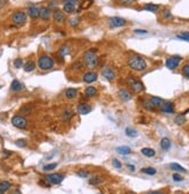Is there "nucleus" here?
Segmentation results:
<instances>
[{
  "label": "nucleus",
  "mask_w": 189,
  "mask_h": 194,
  "mask_svg": "<svg viewBox=\"0 0 189 194\" xmlns=\"http://www.w3.org/2000/svg\"><path fill=\"white\" fill-rule=\"evenodd\" d=\"M82 63L88 68H94L99 64V58H98V50L96 48H90L87 50L84 57H82Z\"/></svg>",
  "instance_id": "nucleus-1"
},
{
  "label": "nucleus",
  "mask_w": 189,
  "mask_h": 194,
  "mask_svg": "<svg viewBox=\"0 0 189 194\" xmlns=\"http://www.w3.org/2000/svg\"><path fill=\"white\" fill-rule=\"evenodd\" d=\"M128 65H129V67H130L131 69L137 71V72H142V71L146 69V67H148V64H146L145 59L140 56L131 57V58L129 59V61H128Z\"/></svg>",
  "instance_id": "nucleus-2"
},
{
  "label": "nucleus",
  "mask_w": 189,
  "mask_h": 194,
  "mask_svg": "<svg viewBox=\"0 0 189 194\" xmlns=\"http://www.w3.org/2000/svg\"><path fill=\"white\" fill-rule=\"evenodd\" d=\"M37 65H38V67L41 69H43V71H49V69H51L53 67L55 60H53V58H51L50 56L43 54V56H41L38 58Z\"/></svg>",
  "instance_id": "nucleus-3"
},
{
  "label": "nucleus",
  "mask_w": 189,
  "mask_h": 194,
  "mask_svg": "<svg viewBox=\"0 0 189 194\" xmlns=\"http://www.w3.org/2000/svg\"><path fill=\"white\" fill-rule=\"evenodd\" d=\"M27 13L23 10H17L12 15V22L15 25H23L27 21Z\"/></svg>",
  "instance_id": "nucleus-4"
},
{
  "label": "nucleus",
  "mask_w": 189,
  "mask_h": 194,
  "mask_svg": "<svg viewBox=\"0 0 189 194\" xmlns=\"http://www.w3.org/2000/svg\"><path fill=\"white\" fill-rule=\"evenodd\" d=\"M128 82H129V84H130V87L132 88V90H133L135 93H137V94L143 93V91L145 90V86H144V84H143V82H142L140 80H138L137 78L129 76Z\"/></svg>",
  "instance_id": "nucleus-5"
},
{
  "label": "nucleus",
  "mask_w": 189,
  "mask_h": 194,
  "mask_svg": "<svg viewBox=\"0 0 189 194\" xmlns=\"http://www.w3.org/2000/svg\"><path fill=\"white\" fill-rule=\"evenodd\" d=\"M44 180L48 181L49 184L57 185V184H60L64 180V176L60 175V173H50V175H47L44 177Z\"/></svg>",
  "instance_id": "nucleus-6"
},
{
  "label": "nucleus",
  "mask_w": 189,
  "mask_h": 194,
  "mask_svg": "<svg viewBox=\"0 0 189 194\" xmlns=\"http://www.w3.org/2000/svg\"><path fill=\"white\" fill-rule=\"evenodd\" d=\"M12 125H13V126H15L17 128L23 129V128H26V127H27L28 121H27V119H26L25 117H22V116L17 114V116H14V117L12 118Z\"/></svg>",
  "instance_id": "nucleus-7"
},
{
  "label": "nucleus",
  "mask_w": 189,
  "mask_h": 194,
  "mask_svg": "<svg viewBox=\"0 0 189 194\" xmlns=\"http://www.w3.org/2000/svg\"><path fill=\"white\" fill-rule=\"evenodd\" d=\"M181 60H182V58L180 56H172L169 57V58H167L166 59V67L167 68H169V69H175L179 64L181 63Z\"/></svg>",
  "instance_id": "nucleus-8"
},
{
  "label": "nucleus",
  "mask_w": 189,
  "mask_h": 194,
  "mask_svg": "<svg viewBox=\"0 0 189 194\" xmlns=\"http://www.w3.org/2000/svg\"><path fill=\"white\" fill-rule=\"evenodd\" d=\"M108 23L111 28H121L127 24V20H124L123 17H120V16H113L108 20Z\"/></svg>",
  "instance_id": "nucleus-9"
},
{
  "label": "nucleus",
  "mask_w": 189,
  "mask_h": 194,
  "mask_svg": "<svg viewBox=\"0 0 189 194\" xmlns=\"http://www.w3.org/2000/svg\"><path fill=\"white\" fill-rule=\"evenodd\" d=\"M77 0H66L63 5L64 12L65 13H73L75 10V6H77Z\"/></svg>",
  "instance_id": "nucleus-10"
},
{
  "label": "nucleus",
  "mask_w": 189,
  "mask_h": 194,
  "mask_svg": "<svg viewBox=\"0 0 189 194\" xmlns=\"http://www.w3.org/2000/svg\"><path fill=\"white\" fill-rule=\"evenodd\" d=\"M98 79V74L94 72H87L84 74L82 76V81L85 83H92V82H95Z\"/></svg>",
  "instance_id": "nucleus-11"
},
{
  "label": "nucleus",
  "mask_w": 189,
  "mask_h": 194,
  "mask_svg": "<svg viewBox=\"0 0 189 194\" xmlns=\"http://www.w3.org/2000/svg\"><path fill=\"white\" fill-rule=\"evenodd\" d=\"M77 111L80 114H87V113H90L92 111V107L87 103H79L77 105Z\"/></svg>",
  "instance_id": "nucleus-12"
},
{
  "label": "nucleus",
  "mask_w": 189,
  "mask_h": 194,
  "mask_svg": "<svg viewBox=\"0 0 189 194\" xmlns=\"http://www.w3.org/2000/svg\"><path fill=\"white\" fill-rule=\"evenodd\" d=\"M118 97L123 101V102H129L132 98V95L130 94V91L128 89H120L118 90Z\"/></svg>",
  "instance_id": "nucleus-13"
},
{
  "label": "nucleus",
  "mask_w": 189,
  "mask_h": 194,
  "mask_svg": "<svg viewBox=\"0 0 189 194\" xmlns=\"http://www.w3.org/2000/svg\"><path fill=\"white\" fill-rule=\"evenodd\" d=\"M148 102H150V104L152 105L154 109H156V107H161L163 104L165 103V101L161 98V97H157V96H152L150 98Z\"/></svg>",
  "instance_id": "nucleus-14"
},
{
  "label": "nucleus",
  "mask_w": 189,
  "mask_h": 194,
  "mask_svg": "<svg viewBox=\"0 0 189 194\" xmlns=\"http://www.w3.org/2000/svg\"><path fill=\"white\" fill-rule=\"evenodd\" d=\"M102 75H103V78L107 79V80H114L115 76H116L114 69H111L110 67H106V68H103V69H102Z\"/></svg>",
  "instance_id": "nucleus-15"
},
{
  "label": "nucleus",
  "mask_w": 189,
  "mask_h": 194,
  "mask_svg": "<svg viewBox=\"0 0 189 194\" xmlns=\"http://www.w3.org/2000/svg\"><path fill=\"white\" fill-rule=\"evenodd\" d=\"M27 14L32 19H37V17H40V8H37L36 6H29Z\"/></svg>",
  "instance_id": "nucleus-16"
},
{
  "label": "nucleus",
  "mask_w": 189,
  "mask_h": 194,
  "mask_svg": "<svg viewBox=\"0 0 189 194\" xmlns=\"http://www.w3.org/2000/svg\"><path fill=\"white\" fill-rule=\"evenodd\" d=\"M40 17H41L42 20H44V21L50 20V17H51V10L47 7H41L40 8Z\"/></svg>",
  "instance_id": "nucleus-17"
},
{
  "label": "nucleus",
  "mask_w": 189,
  "mask_h": 194,
  "mask_svg": "<svg viewBox=\"0 0 189 194\" xmlns=\"http://www.w3.org/2000/svg\"><path fill=\"white\" fill-rule=\"evenodd\" d=\"M53 20L57 22V23H63L65 21V12H62L57 9L55 13H53Z\"/></svg>",
  "instance_id": "nucleus-18"
},
{
  "label": "nucleus",
  "mask_w": 189,
  "mask_h": 194,
  "mask_svg": "<svg viewBox=\"0 0 189 194\" xmlns=\"http://www.w3.org/2000/svg\"><path fill=\"white\" fill-rule=\"evenodd\" d=\"M160 109H161V111H164L166 113H173L174 112V103L173 102H165Z\"/></svg>",
  "instance_id": "nucleus-19"
},
{
  "label": "nucleus",
  "mask_w": 189,
  "mask_h": 194,
  "mask_svg": "<svg viewBox=\"0 0 189 194\" xmlns=\"http://www.w3.org/2000/svg\"><path fill=\"white\" fill-rule=\"evenodd\" d=\"M78 95V90L75 88H67L65 90V97L69 98V99H72V98H75Z\"/></svg>",
  "instance_id": "nucleus-20"
},
{
  "label": "nucleus",
  "mask_w": 189,
  "mask_h": 194,
  "mask_svg": "<svg viewBox=\"0 0 189 194\" xmlns=\"http://www.w3.org/2000/svg\"><path fill=\"white\" fill-rule=\"evenodd\" d=\"M22 88H23V84H22L19 80L12 81V83H11V89H12L13 91H20V90H22Z\"/></svg>",
  "instance_id": "nucleus-21"
},
{
  "label": "nucleus",
  "mask_w": 189,
  "mask_h": 194,
  "mask_svg": "<svg viewBox=\"0 0 189 194\" xmlns=\"http://www.w3.org/2000/svg\"><path fill=\"white\" fill-rule=\"evenodd\" d=\"M160 147L164 150H168L171 148V140L168 137H163L161 141H160Z\"/></svg>",
  "instance_id": "nucleus-22"
},
{
  "label": "nucleus",
  "mask_w": 189,
  "mask_h": 194,
  "mask_svg": "<svg viewBox=\"0 0 189 194\" xmlns=\"http://www.w3.org/2000/svg\"><path fill=\"white\" fill-rule=\"evenodd\" d=\"M140 153L143 154L144 156H146V157H154L156 156V151L152 148H143L140 150Z\"/></svg>",
  "instance_id": "nucleus-23"
},
{
  "label": "nucleus",
  "mask_w": 189,
  "mask_h": 194,
  "mask_svg": "<svg viewBox=\"0 0 189 194\" xmlns=\"http://www.w3.org/2000/svg\"><path fill=\"white\" fill-rule=\"evenodd\" d=\"M96 93H98V90H96V88L95 87H92V86H90V87H87V88L85 89V95L87 97H93L96 95Z\"/></svg>",
  "instance_id": "nucleus-24"
},
{
  "label": "nucleus",
  "mask_w": 189,
  "mask_h": 194,
  "mask_svg": "<svg viewBox=\"0 0 189 194\" xmlns=\"http://www.w3.org/2000/svg\"><path fill=\"white\" fill-rule=\"evenodd\" d=\"M116 150H117V153L122 154V155H129V154L131 153V149H130L129 147H127V146L117 147V148H116Z\"/></svg>",
  "instance_id": "nucleus-25"
},
{
  "label": "nucleus",
  "mask_w": 189,
  "mask_h": 194,
  "mask_svg": "<svg viewBox=\"0 0 189 194\" xmlns=\"http://www.w3.org/2000/svg\"><path fill=\"white\" fill-rule=\"evenodd\" d=\"M9 188H11V183L7 181V180H1L0 181V190L5 193V192H7Z\"/></svg>",
  "instance_id": "nucleus-26"
},
{
  "label": "nucleus",
  "mask_w": 189,
  "mask_h": 194,
  "mask_svg": "<svg viewBox=\"0 0 189 194\" xmlns=\"http://www.w3.org/2000/svg\"><path fill=\"white\" fill-rule=\"evenodd\" d=\"M169 168L174 171H178V172H186L187 170L184 169V168H182L180 164H178V163H171L169 164Z\"/></svg>",
  "instance_id": "nucleus-27"
},
{
  "label": "nucleus",
  "mask_w": 189,
  "mask_h": 194,
  "mask_svg": "<svg viewBox=\"0 0 189 194\" xmlns=\"http://www.w3.org/2000/svg\"><path fill=\"white\" fill-rule=\"evenodd\" d=\"M144 9L148 10V12H157L159 9V5H156V4H146L144 6Z\"/></svg>",
  "instance_id": "nucleus-28"
},
{
  "label": "nucleus",
  "mask_w": 189,
  "mask_h": 194,
  "mask_svg": "<svg viewBox=\"0 0 189 194\" xmlns=\"http://www.w3.org/2000/svg\"><path fill=\"white\" fill-rule=\"evenodd\" d=\"M23 68H25L26 72H32V71L35 69V63L32 61V60H29V61H27V63L25 64Z\"/></svg>",
  "instance_id": "nucleus-29"
},
{
  "label": "nucleus",
  "mask_w": 189,
  "mask_h": 194,
  "mask_svg": "<svg viewBox=\"0 0 189 194\" xmlns=\"http://www.w3.org/2000/svg\"><path fill=\"white\" fill-rule=\"evenodd\" d=\"M175 124L176 125H179V126H181V125H183L184 122H186V117H184V114H178L176 117H175Z\"/></svg>",
  "instance_id": "nucleus-30"
},
{
  "label": "nucleus",
  "mask_w": 189,
  "mask_h": 194,
  "mask_svg": "<svg viewBox=\"0 0 189 194\" xmlns=\"http://www.w3.org/2000/svg\"><path fill=\"white\" fill-rule=\"evenodd\" d=\"M125 134H127V137H136L138 135V134H137V131L131 128V127H127V128H125Z\"/></svg>",
  "instance_id": "nucleus-31"
},
{
  "label": "nucleus",
  "mask_w": 189,
  "mask_h": 194,
  "mask_svg": "<svg viewBox=\"0 0 189 194\" xmlns=\"http://www.w3.org/2000/svg\"><path fill=\"white\" fill-rule=\"evenodd\" d=\"M143 173H145V175H148V176H153V175H156L157 173V170L154 168H143V169L140 170Z\"/></svg>",
  "instance_id": "nucleus-32"
},
{
  "label": "nucleus",
  "mask_w": 189,
  "mask_h": 194,
  "mask_svg": "<svg viewBox=\"0 0 189 194\" xmlns=\"http://www.w3.org/2000/svg\"><path fill=\"white\" fill-rule=\"evenodd\" d=\"M72 116H73V112L71 111V110H66V111H64V113H63V120H69V119H71L72 118Z\"/></svg>",
  "instance_id": "nucleus-33"
},
{
  "label": "nucleus",
  "mask_w": 189,
  "mask_h": 194,
  "mask_svg": "<svg viewBox=\"0 0 189 194\" xmlns=\"http://www.w3.org/2000/svg\"><path fill=\"white\" fill-rule=\"evenodd\" d=\"M92 4H93V0H82L81 5H80V8H81V9H87Z\"/></svg>",
  "instance_id": "nucleus-34"
},
{
  "label": "nucleus",
  "mask_w": 189,
  "mask_h": 194,
  "mask_svg": "<svg viewBox=\"0 0 189 194\" xmlns=\"http://www.w3.org/2000/svg\"><path fill=\"white\" fill-rule=\"evenodd\" d=\"M181 72H182V75H183V76H186L187 79H189V64L184 65V66L182 67Z\"/></svg>",
  "instance_id": "nucleus-35"
},
{
  "label": "nucleus",
  "mask_w": 189,
  "mask_h": 194,
  "mask_svg": "<svg viewBox=\"0 0 189 194\" xmlns=\"http://www.w3.org/2000/svg\"><path fill=\"white\" fill-rule=\"evenodd\" d=\"M178 38H180V40H188L189 42V31H183L179 34L178 36H176Z\"/></svg>",
  "instance_id": "nucleus-36"
},
{
  "label": "nucleus",
  "mask_w": 189,
  "mask_h": 194,
  "mask_svg": "<svg viewBox=\"0 0 189 194\" xmlns=\"http://www.w3.org/2000/svg\"><path fill=\"white\" fill-rule=\"evenodd\" d=\"M69 23H70V25H72V27H75V25H78V24L80 23V19H79V17H73V19H70Z\"/></svg>",
  "instance_id": "nucleus-37"
},
{
  "label": "nucleus",
  "mask_w": 189,
  "mask_h": 194,
  "mask_svg": "<svg viewBox=\"0 0 189 194\" xmlns=\"http://www.w3.org/2000/svg\"><path fill=\"white\" fill-rule=\"evenodd\" d=\"M101 181H102V180H101V178L100 177H94L88 180V183H90V185H96V184H99Z\"/></svg>",
  "instance_id": "nucleus-38"
},
{
  "label": "nucleus",
  "mask_w": 189,
  "mask_h": 194,
  "mask_svg": "<svg viewBox=\"0 0 189 194\" xmlns=\"http://www.w3.org/2000/svg\"><path fill=\"white\" fill-rule=\"evenodd\" d=\"M56 168H57V164H56V163H52V164L45 165V166L43 168V170H44V171H51V170L56 169Z\"/></svg>",
  "instance_id": "nucleus-39"
},
{
  "label": "nucleus",
  "mask_w": 189,
  "mask_h": 194,
  "mask_svg": "<svg viewBox=\"0 0 189 194\" xmlns=\"http://www.w3.org/2000/svg\"><path fill=\"white\" fill-rule=\"evenodd\" d=\"M22 65H23V60L22 59H20V58H17L14 60V66L17 67V68H21L22 67Z\"/></svg>",
  "instance_id": "nucleus-40"
},
{
  "label": "nucleus",
  "mask_w": 189,
  "mask_h": 194,
  "mask_svg": "<svg viewBox=\"0 0 189 194\" xmlns=\"http://www.w3.org/2000/svg\"><path fill=\"white\" fill-rule=\"evenodd\" d=\"M88 172L87 171H84V170H80V171H78L77 172V176H79V177H81V178H87L88 177Z\"/></svg>",
  "instance_id": "nucleus-41"
},
{
  "label": "nucleus",
  "mask_w": 189,
  "mask_h": 194,
  "mask_svg": "<svg viewBox=\"0 0 189 194\" xmlns=\"http://www.w3.org/2000/svg\"><path fill=\"white\" fill-rule=\"evenodd\" d=\"M15 145L17 147H26L27 146V142H26V140H22V139H19L15 141Z\"/></svg>",
  "instance_id": "nucleus-42"
},
{
  "label": "nucleus",
  "mask_w": 189,
  "mask_h": 194,
  "mask_svg": "<svg viewBox=\"0 0 189 194\" xmlns=\"http://www.w3.org/2000/svg\"><path fill=\"white\" fill-rule=\"evenodd\" d=\"M113 165H114V168H117V169H120V168L122 166L121 162L118 161V160H116V158H114V160H113Z\"/></svg>",
  "instance_id": "nucleus-43"
},
{
  "label": "nucleus",
  "mask_w": 189,
  "mask_h": 194,
  "mask_svg": "<svg viewBox=\"0 0 189 194\" xmlns=\"http://www.w3.org/2000/svg\"><path fill=\"white\" fill-rule=\"evenodd\" d=\"M173 179H174L175 181H182V180H183L182 176H180L179 173H174V175H173Z\"/></svg>",
  "instance_id": "nucleus-44"
},
{
  "label": "nucleus",
  "mask_w": 189,
  "mask_h": 194,
  "mask_svg": "<svg viewBox=\"0 0 189 194\" xmlns=\"http://www.w3.org/2000/svg\"><path fill=\"white\" fill-rule=\"evenodd\" d=\"M163 15H164V17H166V19H171V17H172V14H171V12H169L168 9H165L164 12H163Z\"/></svg>",
  "instance_id": "nucleus-45"
},
{
  "label": "nucleus",
  "mask_w": 189,
  "mask_h": 194,
  "mask_svg": "<svg viewBox=\"0 0 189 194\" xmlns=\"http://www.w3.org/2000/svg\"><path fill=\"white\" fill-rule=\"evenodd\" d=\"M135 34H138V35H144V34H146V30H143V29H135Z\"/></svg>",
  "instance_id": "nucleus-46"
},
{
  "label": "nucleus",
  "mask_w": 189,
  "mask_h": 194,
  "mask_svg": "<svg viewBox=\"0 0 189 194\" xmlns=\"http://www.w3.org/2000/svg\"><path fill=\"white\" fill-rule=\"evenodd\" d=\"M118 1L122 4H131V2H135L136 0H118Z\"/></svg>",
  "instance_id": "nucleus-47"
},
{
  "label": "nucleus",
  "mask_w": 189,
  "mask_h": 194,
  "mask_svg": "<svg viewBox=\"0 0 189 194\" xmlns=\"http://www.w3.org/2000/svg\"><path fill=\"white\" fill-rule=\"evenodd\" d=\"M148 194H164L163 192H159V191H153V192H148Z\"/></svg>",
  "instance_id": "nucleus-48"
},
{
  "label": "nucleus",
  "mask_w": 189,
  "mask_h": 194,
  "mask_svg": "<svg viewBox=\"0 0 189 194\" xmlns=\"http://www.w3.org/2000/svg\"><path fill=\"white\" fill-rule=\"evenodd\" d=\"M128 166H129V168H130V170H131V171H133V170H135V166H133V165H130V164H129V165H128Z\"/></svg>",
  "instance_id": "nucleus-49"
},
{
  "label": "nucleus",
  "mask_w": 189,
  "mask_h": 194,
  "mask_svg": "<svg viewBox=\"0 0 189 194\" xmlns=\"http://www.w3.org/2000/svg\"><path fill=\"white\" fill-rule=\"evenodd\" d=\"M0 194H4V192H2V191H1V190H0Z\"/></svg>",
  "instance_id": "nucleus-50"
},
{
  "label": "nucleus",
  "mask_w": 189,
  "mask_h": 194,
  "mask_svg": "<svg viewBox=\"0 0 189 194\" xmlns=\"http://www.w3.org/2000/svg\"><path fill=\"white\" fill-rule=\"evenodd\" d=\"M179 194H180V193H179Z\"/></svg>",
  "instance_id": "nucleus-51"
}]
</instances>
